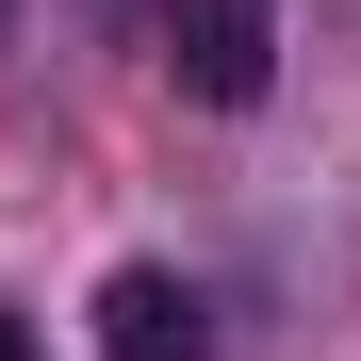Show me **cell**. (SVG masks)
<instances>
[{
    "label": "cell",
    "instance_id": "1",
    "mask_svg": "<svg viewBox=\"0 0 361 361\" xmlns=\"http://www.w3.org/2000/svg\"><path fill=\"white\" fill-rule=\"evenodd\" d=\"M164 82L197 115H263L279 82V0H164Z\"/></svg>",
    "mask_w": 361,
    "mask_h": 361
},
{
    "label": "cell",
    "instance_id": "2",
    "mask_svg": "<svg viewBox=\"0 0 361 361\" xmlns=\"http://www.w3.org/2000/svg\"><path fill=\"white\" fill-rule=\"evenodd\" d=\"M99 361H214V295L180 263H115L99 279Z\"/></svg>",
    "mask_w": 361,
    "mask_h": 361
},
{
    "label": "cell",
    "instance_id": "3",
    "mask_svg": "<svg viewBox=\"0 0 361 361\" xmlns=\"http://www.w3.org/2000/svg\"><path fill=\"white\" fill-rule=\"evenodd\" d=\"M0 361H33V329H17V312H0Z\"/></svg>",
    "mask_w": 361,
    "mask_h": 361
},
{
    "label": "cell",
    "instance_id": "4",
    "mask_svg": "<svg viewBox=\"0 0 361 361\" xmlns=\"http://www.w3.org/2000/svg\"><path fill=\"white\" fill-rule=\"evenodd\" d=\"M0 49H17V0H0Z\"/></svg>",
    "mask_w": 361,
    "mask_h": 361
}]
</instances>
